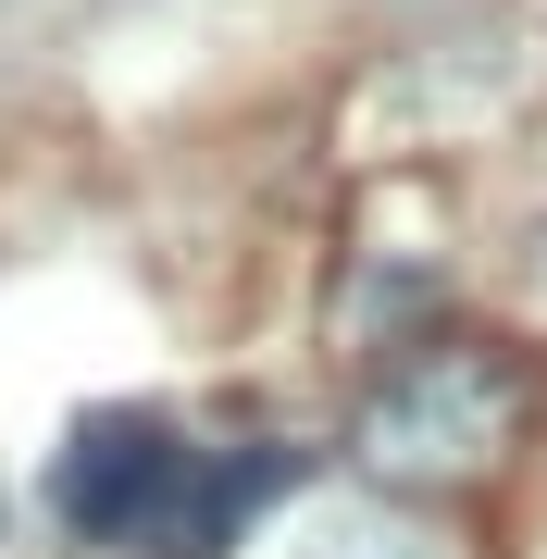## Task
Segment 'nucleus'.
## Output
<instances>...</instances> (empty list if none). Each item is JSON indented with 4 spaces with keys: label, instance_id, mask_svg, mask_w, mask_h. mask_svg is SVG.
<instances>
[{
    "label": "nucleus",
    "instance_id": "nucleus-1",
    "mask_svg": "<svg viewBox=\"0 0 547 559\" xmlns=\"http://www.w3.org/2000/svg\"><path fill=\"white\" fill-rule=\"evenodd\" d=\"M510 436H523V360L510 348H424V360H399L361 399V423H348L361 473H385V485H461V473H486Z\"/></svg>",
    "mask_w": 547,
    "mask_h": 559
},
{
    "label": "nucleus",
    "instance_id": "nucleus-2",
    "mask_svg": "<svg viewBox=\"0 0 547 559\" xmlns=\"http://www.w3.org/2000/svg\"><path fill=\"white\" fill-rule=\"evenodd\" d=\"M187 498H200V448L150 411H87L50 460V510L87 547H163L187 559Z\"/></svg>",
    "mask_w": 547,
    "mask_h": 559
},
{
    "label": "nucleus",
    "instance_id": "nucleus-3",
    "mask_svg": "<svg viewBox=\"0 0 547 559\" xmlns=\"http://www.w3.org/2000/svg\"><path fill=\"white\" fill-rule=\"evenodd\" d=\"M299 559H436V535H424V522H399V510H324Z\"/></svg>",
    "mask_w": 547,
    "mask_h": 559
}]
</instances>
